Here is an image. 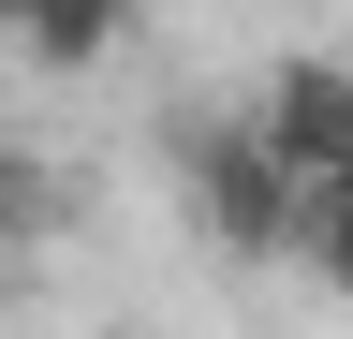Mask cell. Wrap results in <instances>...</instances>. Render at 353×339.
I'll return each mask as SVG.
<instances>
[{
  "label": "cell",
  "mask_w": 353,
  "mask_h": 339,
  "mask_svg": "<svg viewBox=\"0 0 353 339\" xmlns=\"http://www.w3.org/2000/svg\"><path fill=\"white\" fill-rule=\"evenodd\" d=\"M192 206L221 251H294L309 236V192L280 177V148L250 133V118H221V133H192Z\"/></svg>",
  "instance_id": "obj_1"
},
{
  "label": "cell",
  "mask_w": 353,
  "mask_h": 339,
  "mask_svg": "<svg viewBox=\"0 0 353 339\" xmlns=\"http://www.w3.org/2000/svg\"><path fill=\"white\" fill-rule=\"evenodd\" d=\"M250 133L280 148L294 192H353V74H339V59H280L265 104H250Z\"/></svg>",
  "instance_id": "obj_2"
},
{
  "label": "cell",
  "mask_w": 353,
  "mask_h": 339,
  "mask_svg": "<svg viewBox=\"0 0 353 339\" xmlns=\"http://www.w3.org/2000/svg\"><path fill=\"white\" fill-rule=\"evenodd\" d=\"M132 30H148V0H30V15H15V45H30L44 74H103Z\"/></svg>",
  "instance_id": "obj_3"
},
{
  "label": "cell",
  "mask_w": 353,
  "mask_h": 339,
  "mask_svg": "<svg viewBox=\"0 0 353 339\" xmlns=\"http://www.w3.org/2000/svg\"><path fill=\"white\" fill-rule=\"evenodd\" d=\"M44 222H59V192H44V162H30V148H0V251H30Z\"/></svg>",
  "instance_id": "obj_4"
},
{
  "label": "cell",
  "mask_w": 353,
  "mask_h": 339,
  "mask_svg": "<svg viewBox=\"0 0 353 339\" xmlns=\"http://www.w3.org/2000/svg\"><path fill=\"white\" fill-rule=\"evenodd\" d=\"M294 251H309V266L353 295V192H309V236H294Z\"/></svg>",
  "instance_id": "obj_5"
},
{
  "label": "cell",
  "mask_w": 353,
  "mask_h": 339,
  "mask_svg": "<svg viewBox=\"0 0 353 339\" xmlns=\"http://www.w3.org/2000/svg\"><path fill=\"white\" fill-rule=\"evenodd\" d=\"M15 15H30V0H0V30H15Z\"/></svg>",
  "instance_id": "obj_6"
}]
</instances>
